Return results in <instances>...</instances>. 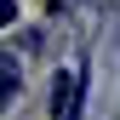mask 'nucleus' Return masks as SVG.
Listing matches in <instances>:
<instances>
[{"instance_id": "f257e3e1", "label": "nucleus", "mask_w": 120, "mask_h": 120, "mask_svg": "<svg viewBox=\"0 0 120 120\" xmlns=\"http://www.w3.org/2000/svg\"><path fill=\"white\" fill-rule=\"evenodd\" d=\"M80 86H86L80 63L57 74V86H52V120H80Z\"/></svg>"}, {"instance_id": "f03ea898", "label": "nucleus", "mask_w": 120, "mask_h": 120, "mask_svg": "<svg viewBox=\"0 0 120 120\" xmlns=\"http://www.w3.org/2000/svg\"><path fill=\"white\" fill-rule=\"evenodd\" d=\"M0 92H6V97H17V92H23V80H17V63H11V57L0 63Z\"/></svg>"}, {"instance_id": "7ed1b4c3", "label": "nucleus", "mask_w": 120, "mask_h": 120, "mask_svg": "<svg viewBox=\"0 0 120 120\" xmlns=\"http://www.w3.org/2000/svg\"><path fill=\"white\" fill-rule=\"evenodd\" d=\"M46 6H52V11H69V6H74V0H46Z\"/></svg>"}]
</instances>
